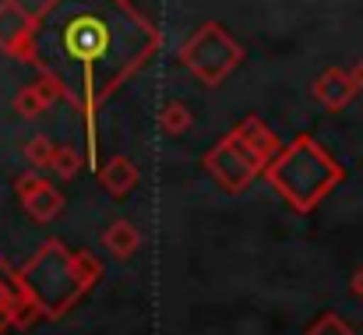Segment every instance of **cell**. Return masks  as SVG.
Instances as JSON below:
<instances>
[{
	"label": "cell",
	"instance_id": "obj_1",
	"mask_svg": "<svg viewBox=\"0 0 363 335\" xmlns=\"http://www.w3.org/2000/svg\"><path fill=\"white\" fill-rule=\"evenodd\" d=\"M148 46V25L123 0H53L32 32L35 60L89 110Z\"/></svg>",
	"mask_w": 363,
	"mask_h": 335
},
{
	"label": "cell",
	"instance_id": "obj_2",
	"mask_svg": "<svg viewBox=\"0 0 363 335\" xmlns=\"http://www.w3.org/2000/svg\"><path fill=\"white\" fill-rule=\"evenodd\" d=\"M7 307H11V290H7V279L0 275V322H4V318L11 314Z\"/></svg>",
	"mask_w": 363,
	"mask_h": 335
}]
</instances>
